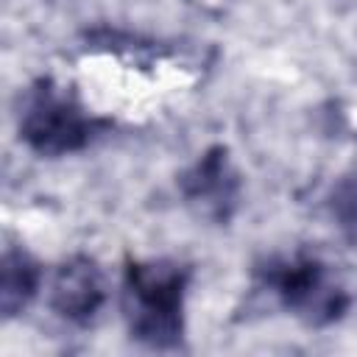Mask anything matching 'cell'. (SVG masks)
I'll use <instances>...</instances> for the list:
<instances>
[{
  "instance_id": "5b68a950",
  "label": "cell",
  "mask_w": 357,
  "mask_h": 357,
  "mask_svg": "<svg viewBox=\"0 0 357 357\" xmlns=\"http://www.w3.org/2000/svg\"><path fill=\"white\" fill-rule=\"evenodd\" d=\"M106 304V279L95 257L73 254L67 257L50 279L47 307L50 312L70 326H89Z\"/></svg>"
},
{
  "instance_id": "8992f818",
  "label": "cell",
  "mask_w": 357,
  "mask_h": 357,
  "mask_svg": "<svg viewBox=\"0 0 357 357\" xmlns=\"http://www.w3.org/2000/svg\"><path fill=\"white\" fill-rule=\"evenodd\" d=\"M42 287V265L36 257L17 245L8 243L0 257V312L6 321L22 315L28 304L36 298Z\"/></svg>"
},
{
  "instance_id": "277c9868",
  "label": "cell",
  "mask_w": 357,
  "mask_h": 357,
  "mask_svg": "<svg viewBox=\"0 0 357 357\" xmlns=\"http://www.w3.org/2000/svg\"><path fill=\"white\" fill-rule=\"evenodd\" d=\"M178 195L184 206L206 223L226 226L240 209L243 198V176L231 162L226 145H209L192 165H187L176 176Z\"/></svg>"
},
{
  "instance_id": "7a4b0ae2",
  "label": "cell",
  "mask_w": 357,
  "mask_h": 357,
  "mask_svg": "<svg viewBox=\"0 0 357 357\" xmlns=\"http://www.w3.org/2000/svg\"><path fill=\"white\" fill-rule=\"evenodd\" d=\"M254 290L268 293L284 312L298 318L310 329H326L337 324L349 307L351 296L335 271L312 251L271 254L251 268Z\"/></svg>"
},
{
  "instance_id": "52a82bcc",
  "label": "cell",
  "mask_w": 357,
  "mask_h": 357,
  "mask_svg": "<svg viewBox=\"0 0 357 357\" xmlns=\"http://www.w3.org/2000/svg\"><path fill=\"white\" fill-rule=\"evenodd\" d=\"M326 209L343 231H349V234L357 231V162H351L332 181V187L326 192Z\"/></svg>"
},
{
  "instance_id": "6da1fadb",
  "label": "cell",
  "mask_w": 357,
  "mask_h": 357,
  "mask_svg": "<svg viewBox=\"0 0 357 357\" xmlns=\"http://www.w3.org/2000/svg\"><path fill=\"white\" fill-rule=\"evenodd\" d=\"M192 265L170 257L126 259L120 310L128 337L151 351L184 349V301Z\"/></svg>"
},
{
  "instance_id": "3957f363",
  "label": "cell",
  "mask_w": 357,
  "mask_h": 357,
  "mask_svg": "<svg viewBox=\"0 0 357 357\" xmlns=\"http://www.w3.org/2000/svg\"><path fill=\"white\" fill-rule=\"evenodd\" d=\"M112 128V120L89 114L78 95L50 75L36 78L20 95L17 134L28 151L45 159H61L89 148L100 134Z\"/></svg>"
}]
</instances>
